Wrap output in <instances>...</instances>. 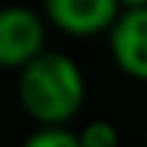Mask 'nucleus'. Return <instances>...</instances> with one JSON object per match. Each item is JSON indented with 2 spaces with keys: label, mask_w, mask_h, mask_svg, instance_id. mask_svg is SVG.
Segmentation results:
<instances>
[{
  "label": "nucleus",
  "mask_w": 147,
  "mask_h": 147,
  "mask_svg": "<svg viewBox=\"0 0 147 147\" xmlns=\"http://www.w3.org/2000/svg\"><path fill=\"white\" fill-rule=\"evenodd\" d=\"M144 147H147V132H144Z\"/></svg>",
  "instance_id": "nucleus-8"
},
{
  "label": "nucleus",
  "mask_w": 147,
  "mask_h": 147,
  "mask_svg": "<svg viewBox=\"0 0 147 147\" xmlns=\"http://www.w3.org/2000/svg\"><path fill=\"white\" fill-rule=\"evenodd\" d=\"M18 105L39 126H69L81 114L87 81L81 66L63 51L42 48L18 66Z\"/></svg>",
  "instance_id": "nucleus-1"
},
{
  "label": "nucleus",
  "mask_w": 147,
  "mask_h": 147,
  "mask_svg": "<svg viewBox=\"0 0 147 147\" xmlns=\"http://www.w3.org/2000/svg\"><path fill=\"white\" fill-rule=\"evenodd\" d=\"M117 3H120V6H123V9H126V6H144L147 0H117Z\"/></svg>",
  "instance_id": "nucleus-7"
},
{
  "label": "nucleus",
  "mask_w": 147,
  "mask_h": 147,
  "mask_svg": "<svg viewBox=\"0 0 147 147\" xmlns=\"http://www.w3.org/2000/svg\"><path fill=\"white\" fill-rule=\"evenodd\" d=\"M21 147H81V144L69 126H39L21 141Z\"/></svg>",
  "instance_id": "nucleus-5"
},
{
  "label": "nucleus",
  "mask_w": 147,
  "mask_h": 147,
  "mask_svg": "<svg viewBox=\"0 0 147 147\" xmlns=\"http://www.w3.org/2000/svg\"><path fill=\"white\" fill-rule=\"evenodd\" d=\"M105 36L114 66L126 78L147 84V3L120 9Z\"/></svg>",
  "instance_id": "nucleus-3"
},
{
  "label": "nucleus",
  "mask_w": 147,
  "mask_h": 147,
  "mask_svg": "<svg viewBox=\"0 0 147 147\" xmlns=\"http://www.w3.org/2000/svg\"><path fill=\"white\" fill-rule=\"evenodd\" d=\"M120 9L117 0H42L45 24L72 39L105 36Z\"/></svg>",
  "instance_id": "nucleus-4"
},
{
  "label": "nucleus",
  "mask_w": 147,
  "mask_h": 147,
  "mask_svg": "<svg viewBox=\"0 0 147 147\" xmlns=\"http://www.w3.org/2000/svg\"><path fill=\"white\" fill-rule=\"evenodd\" d=\"M45 18L30 6H0V69H18L45 48Z\"/></svg>",
  "instance_id": "nucleus-2"
},
{
  "label": "nucleus",
  "mask_w": 147,
  "mask_h": 147,
  "mask_svg": "<svg viewBox=\"0 0 147 147\" xmlns=\"http://www.w3.org/2000/svg\"><path fill=\"white\" fill-rule=\"evenodd\" d=\"M75 135L81 147H120V132L111 120H90Z\"/></svg>",
  "instance_id": "nucleus-6"
}]
</instances>
